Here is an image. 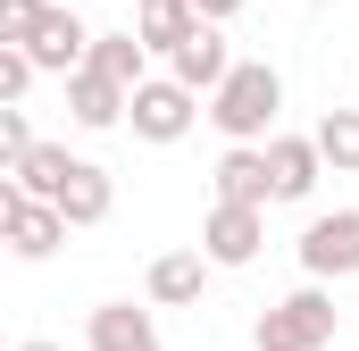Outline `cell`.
<instances>
[{"mask_svg":"<svg viewBox=\"0 0 359 351\" xmlns=\"http://www.w3.org/2000/svg\"><path fill=\"white\" fill-rule=\"evenodd\" d=\"M276 109H284V76H276L268 59H234L201 117L226 134V151H259V143L276 134Z\"/></svg>","mask_w":359,"mask_h":351,"instance_id":"1","label":"cell"},{"mask_svg":"<svg viewBox=\"0 0 359 351\" xmlns=\"http://www.w3.org/2000/svg\"><path fill=\"white\" fill-rule=\"evenodd\" d=\"M326 343H334V293L326 284H301L276 310H259V351H326Z\"/></svg>","mask_w":359,"mask_h":351,"instance_id":"2","label":"cell"},{"mask_svg":"<svg viewBox=\"0 0 359 351\" xmlns=\"http://www.w3.org/2000/svg\"><path fill=\"white\" fill-rule=\"evenodd\" d=\"M192 117H201V100L184 84H168V76H142V84L126 92V126H134L142 143H184Z\"/></svg>","mask_w":359,"mask_h":351,"instance_id":"3","label":"cell"},{"mask_svg":"<svg viewBox=\"0 0 359 351\" xmlns=\"http://www.w3.org/2000/svg\"><path fill=\"white\" fill-rule=\"evenodd\" d=\"M301 267H309V284H343V276H359V209L309 218V226H301Z\"/></svg>","mask_w":359,"mask_h":351,"instance_id":"4","label":"cell"},{"mask_svg":"<svg viewBox=\"0 0 359 351\" xmlns=\"http://www.w3.org/2000/svg\"><path fill=\"white\" fill-rule=\"evenodd\" d=\"M259 243H268V209H226V201H209L192 251H201L209 267H251V260H259Z\"/></svg>","mask_w":359,"mask_h":351,"instance_id":"5","label":"cell"},{"mask_svg":"<svg viewBox=\"0 0 359 351\" xmlns=\"http://www.w3.org/2000/svg\"><path fill=\"white\" fill-rule=\"evenodd\" d=\"M84 59H92V25L76 17V8H42V25H34V42H25V67L67 84Z\"/></svg>","mask_w":359,"mask_h":351,"instance_id":"6","label":"cell"},{"mask_svg":"<svg viewBox=\"0 0 359 351\" xmlns=\"http://www.w3.org/2000/svg\"><path fill=\"white\" fill-rule=\"evenodd\" d=\"M259 159H268V201H309L318 192V143L309 134H268L259 143Z\"/></svg>","mask_w":359,"mask_h":351,"instance_id":"7","label":"cell"},{"mask_svg":"<svg viewBox=\"0 0 359 351\" xmlns=\"http://www.w3.org/2000/svg\"><path fill=\"white\" fill-rule=\"evenodd\" d=\"M226 67H234V51H226V34H217V25H192V42L168 51V84H184L192 100L226 84Z\"/></svg>","mask_w":359,"mask_h":351,"instance_id":"8","label":"cell"},{"mask_svg":"<svg viewBox=\"0 0 359 351\" xmlns=\"http://www.w3.org/2000/svg\"><path fill=\"white\" fill-rule=\"evenodd\" d=\"M84 343L92 351H168L159 326H151V310H134V301H100L92 326H84Z\"/></svg>","mask_w":359,"mask_h":351,"instance_id":"9","label":"cell"},{"mask_svg":"<svg viewBox=\"0 0 359 351\" xmlns=\"http://www.w3.org/2000/svg\"><path fill=\"white\" fill-rule=\"evenodd\" d=\"M67 226H100L109 209H117V184H109V168H92V159H76L67 168V184H59V201H50Z\"/></svg>","mask_w":359,"mask_h":351,"instance_id":"10","label":"cell"},{"mask_svg":"<svg viewBox=\"0 0 359 351\" xmlns=\"http://www.w3.org/2000/svg\"><path fill=\"white\" fill-rule=\"evenodd\" d=\"M201 284H209V260H201V251H159L151 276H142V293H151L159 310H192Z\"/></svg>","mask_w":359,"mask_h":351,"instance_id":"11","label":"cell"},{"mask_svg":"<svg viewBox=\"0 0 359 351\" xmlns=\"http://www.w3.org/2000/svg\"><path fill=\"white\" fill-rule=\"evenodd\" d=\"M67 117H76L84 134H109V126H126V92L100 84L92 67H76V76H67Z\"/></svg>","mask_w":359,"mask_h":351,"instance_id":"12","label":"cell"},{"mask_svg":"<svg viewBox=\"0 0 359 351\" xmlns=\"http://www.w3.org/2000/svg\"><path fill=\"white\" fill-rule=\"evenodd\" d=\"M84 67H92V76H100V84L134 92V84H142V76H151V51L134 42V25H126V34H92V59H84Z\"/></svg>","mask_w":359,"mask_h":351,"instance_id":"13","label":"cell"},{"mask_svg":"<svg viewBox=\"0 0 359 351\" xmlns=\"http://www.w3.org/2000/svg\"><path fill=\"white\" fill-rule=\"evenodd\" d=\"M192 25H201V17H192V0H142V8H134V42H142V51H159V59H168L176 42H192Z\"/></svg>","mask_w":359,"mask_h":351,"instance_id":"14","label":"cell"},{"mask_svg":"<svg viewBox=\"0 0 359 351\" xmlns=\"http://www.w3.org/2000/svg\"><path fill=\"white\" fill-rule=\"evenodd\" d=\"M67 168H76V151H67V143H34V151L17 159L8 184H17L25 201H42V209H50V201H59V184H67Z\"/></svg>","mask_w":359,"mask_h":351,"instance_id":"15","label":"cell"},{"mask_svg":"<svg viewBox=\"0 0 359 351\" xmlns=\"http://www.w3.org/2000/svg\"><path fill=\"white\" fill-rule=\"evenodd\" d=\"M209 176H217V201L226 209H268V159L259 151H226Z\"/></svg>","mask_w":359,"mask_h":351,"instance_id":"16","label":"cell"},{"mask_svg":"<svg viewBox=\"0 0 359 351\" xmlns=\"http://www.w3.org/2000/svg\"><path fill=\"white\" fill-rule=\"evenodd\" d=\"M309 143H318V168H334V176H359V109H326Z\"/></svg>","mask_w":359,"mask_h":351,"instance_id":"17","label":"cell"},{"mask_svg":"<svg viewBox=\"0 0 359 351\" xmlns=\"http://www.w3.org/2000/svg\"><path fill=\"white\" fill-rule=\"evenodd\" d=\"M59 243H67V218H59V209H42V201H25V218L8 226V251H17V260H50Z\"/></svg>","mask_w":359,"mask_h":351,"instance_id":"18","label":"cell"},{"mask_svg":"<svg viewBox=\"0 0 359 351\" xmlns=\"http://www.w3.org/2000/svg\"><path fill=\"white\" fill-rule=\"evenodd\" d=\"M42 8H50V0H0V51H25L34 25H42Z\"/></svg>","mask_w":359,"mask_h":351,"instance_id":"19","label":"cell"},{"mask_svg":"<svg viewBox=\"0 0 359 351\" xmlns=\"http://www.w3.org/2000/svg\"><path fill=\"white\" fill-rule=\"evenodd\" d=\"M34 143H42L34 117H25V109H0V176H17V159H25Z\"/></svg>","mask_w":359,"mask_h":351,"instance_id":"20","label":"cell"},{"mask_svg":"<svg viewBox=\"0 0 359 351\" xmlns=\"http://www.w3.org/2000/svg\"><path fill=\"white\" fill-rule=\"evenodd\" d=\"M25 92H34V67H25V51H0V109H25Z\"/></svg>","mask_w":359,"mask_h":351,"instance_id":"21","label":"cell"},{"mask_svg":"<svg viewBox=\"0 0 359 351\" xmlns=\"http://www.w3.org/2000/svg\"><path fill=\"white\" fill-rule=\"evenodd\" d=\"M17 218H25V192H17V184L0 176V243H8V226H17Z\"/></svg>","mask_w":359,"mask_h":351,"instance_id":"22","label":"cell"},{"mask_svg":"<svg viewBox=\"0 0 359 351\" xmlns=\"http://www.w3.org/2000/svg\"><path fill=\"white\" fill-rule=\"evenodd\" d=\"M192 17L201 25H226V17H243V0H192Z\"/></svg>","mask_w":359,"mask_h":351,"instance_id":"23","label":"cell"},{"mask_svg":"<svg viewBox=\"0 0 359 351\" xmlns=\"http://www.w3.org/2000/svg\"><path fill=\"white\" fill-rule=\"evenodd\" d=\"M17 351H59V343H50V335H34V343H17Z\"/></svg>","mask_w":359,"mask_h":351,"instance_id":"24","label":"cell"},{"mask_svg":"<svg viewBox=\"0 0 359 351\" xmlns=\"http://www.w3.org/2000/svg\"><path fill=\"white\" fill-rule=\"evenodd\" d=\"M309 8H334V0H309Z\"/></svg>","mask_w":359,"mask_h":351,"instance_id":"25","label":"cell"},{"mask_svg":"<svg viewBox=\"0 0 359 351\" xmlns=\"http://www.w3.org/2000/svg\"><path fill=\"white\" fill-rule=\"evenodd\" d=\"M50 8H67V0H50Z\"/></svg>","mask_w":359,"mask_h":351,"instance_id":"26","label":"cell"},{"mask_svg":"<svg viewBox=\"0 0 359 351\" xmlns=\"http://www.w3.org/2000/svg\"><path fill=\"white\" fill-rule=\"evenodd\" d=\"M351 109H359V100H351Z\"/></svg>","mask_w":359,"mask_h":351,"instance_id":"27","label":"cell"}]
</instances>
